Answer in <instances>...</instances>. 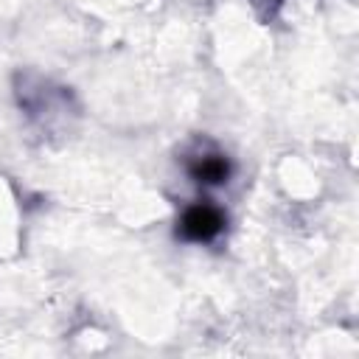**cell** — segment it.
<instances>
[{
	"instance_id": "6da1fadb",
	"label": "cell",
	"mask_w": 359,
	"mask_h": 359,
	"mask_svg": "<svg viewBox=\"0 0 359 359\" xmlns=\"http://www.w3.org/2000/svg\"><path fill=\"white\" fill-rule=\"evenodd\" d=\"M222 227H224L222 210L202 202V205H191V208L182 213L177 230H180V236L188 238V241H210V238H216V236L222 233Z\"/></svg>"
},
{
	"instance_id": "7a4b0ae2",
	"label": "cell",
	"mask_w": 359,
	"mask_h": 359,
	"mask_svg": "<svg viewBox=\"0 0 359 359\" xmlns=\"http://www.w3.org/2000/svg\"><path fill=\"white\" fill-rule=\"evenodd\" d=\"M188 171H191V177H194L196 182L219 185V182H224V180L230 177V163H227L224 154H205V157H199L196 163H191Z\"/></svg>"
}]
</instances>
